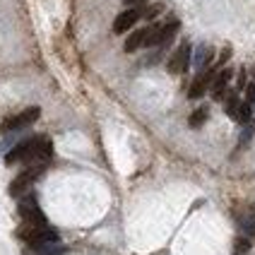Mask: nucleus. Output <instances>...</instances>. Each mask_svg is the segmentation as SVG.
Instances as JSON below:
<instances>
[{
  "instance_id": "11",
  "label": "nucleus",
  "mask_w": 255,
  "mask_h": 255,
  "mask_svg": "<svg viewBox=\"0 0 255 255\" xmlns=\"http://www.w3.org/2000/svg\"><path fill=\"white\" fill-rule=\"evenodd\" d=\"M147 36H149V27L140 29V31H132V34L128 36V41H126V51H128V53H135L140 46H144V43H147Z\"/></svg>"
},
{
  "instance_id": "9",
  "label": "nucleus",
  "mask_w": 255,
  "mask_h": 255,
  "mask_svg": "<svg viewBox=\"0 0 255 255\" xmlns=\"http://www.w3.org/2000/svg\"><path fill=\"white\" fill-rule=\"evenodd\" d=\"M140 10H135V7H130V10H126V12H121L118 17H116V22H114V31L116 34H126L128 29L132 27L137 19H140Z\"/></svg>"
},
{
  "instance_id": "17",
  "label": "nucleus",
  "mask_w": 255,
  "mask_h": 255,
  "mask_svg": "<svg viewBox=\"0 0 255 255\" xmlns=\"http://www.w3.org/2000/svg\"><path fill=\"white\" fill-rule=\"evenodd\" d=\"M246 97H248V104H251V106H253L255 104V82H251V85H246Z\"/></svg>"
},
{
  "instance_id": "18",
  "label": "nucleus",
  "mask_w": 255,
  "mask_h": 255,
  "mask_svg": "<svg viewBox=\"0 0 255 255\" xmlns=\"http://www.w3.org/2000/svg\"><path fill=\"white\" fill-rule=\"evenodd\" d=\"M251 135H253V128L248 126V128H246V132L241 135V147H243V144H248V140H251Z\"/></svg>"
},
{
  "instance_id": "5",
  "label": "nucleus",
  "mask_w": 255,
  "mask_h": 255,
  "mask_svg": "<svg viewBox=\"0 0 255 255\" xmlns=\"http://www.w3.org/2000/svg\"><path fill=\"white\" fill-rule=\"evenodd\" d=\"M39 109L36 106H31V109H24L22 114H17V116H12V118H7L5 123H2V132H12V130H22V128H27V126H31L36 118H39Z\"/></svg>"
},
{
  "instance_id": "16",
  "label": "nucleus",
  "mask_w": 255,
  "mask_h": 255,
  "mask_svg": "<svg viewBox=\"0 0 255 255\" xmlns=\"http://www.w3.org/2000/svg\"><path fill=\"white\" fill-rule=\"evenodd\" d=\"M248 251H251V241H248L246 236L236 239V246H234V255H246Z\"/></svg>"
},
{
  "instance_id": "15",
  "label": "nucleus",
  "mask_w": 255,
  "mask_h": 255,
  "mask_svg": "<svg viewBox=\"0 0 255 255\" xmlns=\"http://www.w3.org/2000/svg\"><path fill=\"white\" fill-rule=\"evenodd\" d=\"M207 121V109H198L195 114L190 116V128H200Z\"/></svg>"
},
{
  "instance_id": "6",
  "label": "nucleus",
  "mask_w": 255,
  "mask_h": 255,
  "mask_svg": "<svg viewBox=\"0 0 255 255\" xmlns=\"http://www.w3.org/2000/svg\"><path fill=\"white\" fill-rule=\"evenodd\" d=\"M176 31H178V22H169L164 27H149V36L144 46H166L176 36Z\"/></svg>"
},
{
  "instance_id": "3",
  "label": "nucleus",
  "mask_w": 255,
  "mask_h": 255,
  "mask_svg": "<svg viewBox=\"0 0 255 255\" xmlns=\"http://www.w3.org/2000/svg\"><path fill=\"white\" fill-rule=\"evenodd\" d=\"M43 169H46V166H29V169H24L12 181V185H10V195H12V198H22L29 188L34 185V181L43 173Z\"/></svg>"
},
{
  "instance_id": "20",
  "label": "nucleus",
  "mask_w": 255,
  "mask_h": 255,
  "mask_svg": "<svg viewBox=\"0 0 255 255\" xmlns=\"http://www.w3.org/2000/svg\"><path fill=\"white\" fill-rule=\"evenodd\" d=\"M128 7H135V5H142V2H147V0H123Z\"/></svg>"
},
{
  "instance_id": "13",
  "label": "nucleus",
  "mask_w": 255,
  "mask_h": 255,
  "mask_svg": "<svg viewBox=\"0 0 255 255\" xmlns=\"http://www.w3.org/2000/svg\"><path fill=\"white\" fill-rule=\"evenodd\" d=\"M251 116H253V106H251L248 101H241V104L236 106V111H234L231 118H234L236 123H248V121H251Z\"/></svg>"
},
{
  "instance_id": "4",
  "label": "nucleus",
  "mask_w": 255,
  "mask_h": 255,
  "mask_svg": "<svg viewBox=\"0 0 255 255\" xmlns=\"http://www.w3.org/2000/svg\"><path fill=\"white\" fill-rule=\"evenodd\" d=\"M17 210H19V217L24 219V224H48L46 217H43V212H41V207L36 205L34 198H22Z\"/></svg>"
},
{
  "instance_id": "1",
  "label": "nucleus",
  "mask_w": 255,
  "mask_h": 255,
  "mask_svg": "<svg viewBox=\"0 0 255 255\" xmlns=\"http://www.w3.org/2000/svg\"><path fill=\"white\" fill-rule=\"evenodd\" d=\"M53 154V144L48 137L36 135V137H27L19 144H14L12 152H7L5 161L7 164H19V161H27L29 166H46V161Z\"/></svg>"
},
{
  "instance_id": "10",
  "label": "nucleus",
  "mask_w": 255,
  "mask_h": 255,
  "mask_svg": "<svg viewBox=\"0 0 255 255\" xmlns=\"http://www.w3.org/2000/svg\"><path fill=\"white\" fill-rule=\"evenodd\" d=\"M229 80H231V70H229V68H224V70H219L217 75H214L212 87H210V89H212V97H214V99H224Z\"/></svg>"
},
{
  "instance_id": "21",
  "label": "nucleus",
  "mask_w": 255,
  "mask_h": 255,
  "mask_svg": "<svg viewBox=\"0 0 255 255\" xmlns=\"http://www.w3.org/2000/svg\"><path fill=\"white\" fill-rule=\"evenodd\" d=\"M253 82H255V68H253Z\"/></svg>"
},
{
  "instance_id": "2",
  "label": "nucleus",
  "mask_w": 255,
  "mask_h": 255,
  "mask_svg": "<svg viewBox=\"0 0 255 255\" xmlns=\"http://www.w3.org/2000/svg\"><path fill=\"white\" fill-rule=\"evenodd\" d=\"M17 236L31 246H46V243H58V231L48 224H24L17 229Z\"/></svg>"
},
{
  "instance_id": "7",
  "label": "nucleus",
  "mask_w": 255,
  "mask_h": 255,
  "mask_svg": "<svg viewBox=\"0 0 255 255\" xmlns=\"http://www.w3.org/2000/svg\"><path fill=\"white\" fill-rule=\"evenodd\" d=\"M188 65H190V43L183 41L176 51H173V56L169 58V72L181 75V72L188 70Z\"/></svg>"
},
{
  "instance_id": "19",
  "label": "nucleus",
  "mask_w": 255,
  "mask_h": 255,
  "mask_svg": "<svg viewBox=\"0 0 255 255\" xmlns=\"http://www.w3.org/2000/svg\"><path fill=\"white\" fill-rule=\"evenodd\" d=\"M159 10H161V5H154V7H149L147 12H142L144 17H154V14H159Z\"/></svg>"
},
{
  "instance_id": "12",
  "label": "nucleus",
  "mask_w": 255,
  "mask_h": 255,
  "mask_svg": "<svg viewBox=\"0 0 255 255\" xmlns=\"http://www.w3.org/2000/svg\"><path fill=\"white\" fill-rule=\"evenodd\" d=\"M212 56H214V51L210 46L202 43L198 51H195V68H198V70H207V63L212 60Z\"/></svg>"
},
{
  "instance_id": "8",
  "label": "nucleus",
  "mask_w": 255,
  "mask_h": 255,
  "mask_svg": "<svg viewBox=\"0 0 255 255\" xmlns=\"http://www.w3.org/2000/svg\"><path fill=\"white\" fill-rule=\"evenodd\" d=\"M212 80H214V70H202L198 77L193 80L188 97H190V99H200V97H202V94H205V92L212 87Z\"/></svg>"
},
{
  "instance_id": "14",
  "label": "nucleus",
  "mask_w": 255,
  "mask_h": 255,
  "mask_svg": "<svg viewBox=\"0 0 255 255\" xmlns=\"http://www.w3.org/2000/svg\"><path fill=\"white\" fill-rule=\"evenodd\" d=\"M241 231L246 239H255V217H243L241 219Z\"/></svg>"
}]
</instances>
